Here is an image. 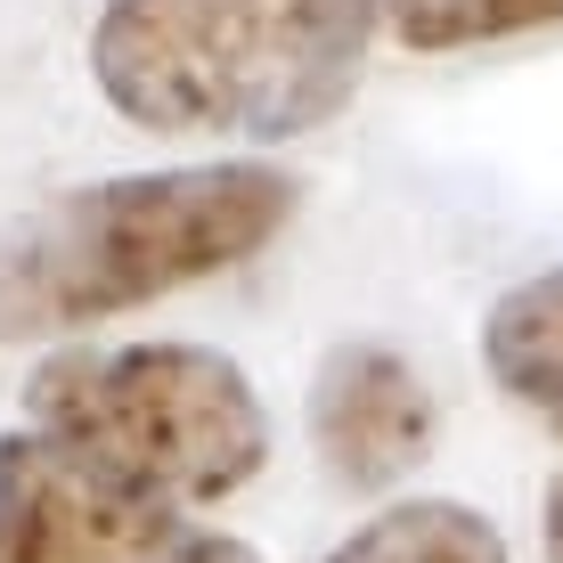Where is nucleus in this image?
<instances>
[{"label": "nucleus", "instance_id": "f257e3e1", "mask_svg": "<svg viewBox=\"0 0 563 563\" xmlns=\"http://www.w3.org/2000/svg\"><path fill=\"white\" fill-rule=\"evenodd\" d=\"M295 221V180L269 164H180L66 188L0 229V343L99 327L254 262Z\"/></svg>", "mask_w": 563, "mask_h": 563}, {"label": "nucleus", "instance_id": "f03ea898", "mask_svg": "<svg viewBox=\"0 0 563 563\" xmlns=\"http://www.w3.org/2000/svg\"><path fill=\"white\" fill-rule=\"evenodd\" d=\"M376 0H107L90 74L172 140H295L360 90Z\"/></svg>", "mask_w": 563, "mask_h": 563}, {"label": "nucleus", "instance_id": "7ed1b4c3", "mask_svg": "<svg viewBox=\"0 0 563 563\" xmlns=\"http://www.w3.org/2000/svg\"><path fill=\"white\" fill-rule=\"evenodd\" d=\"M33 433L66 441L74 457L140 482L172 507L229 498L262 474L269 417L238 360L205 343H107L57 352L25 384Z\"/></svg>", "mask_w": 563, "mask_h": 563}, {"label": "nucleus", "instance_id": "20e7f679", "mask_svg": "<svg viewBox=\"0 0 563 563\" xmlns=\"http://www.w3.org/2000/svg\"><path fill=\"white\" fill-rule=\"evenodd\" d=\"M0 563H262V555L25 424V433H0Z\"/></svg>", "mask_w": 563, "mask_h": 563}, {"label": "nucleus", "instance_id": "39448f33", "mask_svg": "<svg viewBox=\"0 0 563 563\" xmlns=\"http://www.w3.org/2000/svg\"><path fill=\"white\" fill-rule=\"evenodd\" d=\"M433 441V393L393 343H335L310 376V450L335 490H393Z\"/></svg>", "mask_w": 563, "mask_h": 563}, {"label": "nucleus", "instance_id": "423d86ee", "mask_svg": "<svg viewBox=\"0 0 563 563\" xmlns=\"http://www.w3.org/2000/svg\"><path fill=\"white\" fill-rule=\"evenodd\" d=\"M482 367H490V384L522 417L563 433V262L490 302V319H482Z\"/></svg>", "mask_w": 563, "mask_h": 563}, {"label": "nucleus", "instance_id": "0eeeda50", "mask_svg": "<svg viewBox=\"0 0 563 563\" xmlns=\"http://www.w3.org/2000/svg\"><path fill=\"white\" fill-rule=\"evenodd\" d=\"M327 563H507V531L457 498H409L327 548Z\"/></svg>", "mask_w": 563, "mask_h": 563}, {"label": "nucleus", "instance_id": "6e6552de", "mask_svg": "<svg viewBox=\"0 0 563 563\" xmlns=\"http://www.w3.org/2000/svg\"><path fill=\"white\" fill-rule=\"evenodd\" d=\"M384 16L409 49H474V42L563 25V0H384Z\"/></svg>", "mask_w": 563, "mask_h": 563}, {"label": "nucleus", "instance_id": "1a4fd4ad", "mask_svg": "<svg viewBox=\"0 0 563 563\" xmlns=\"http://www.w3.org/2000/svg\"><path fill=\"white\" fill-rule=\"evenodd\" d=\"M539 539H548V563H563V474L548 482V522H539Z\"/></svg>", "mask_w": 563, "mask_h": 563}]
</instances>
